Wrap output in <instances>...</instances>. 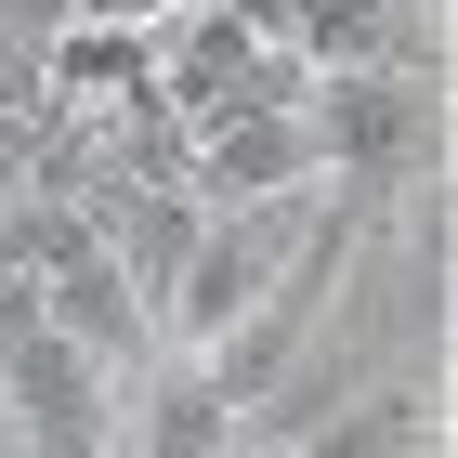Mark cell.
<instances>
[{
    "label": "cell",
    "instance_id": "obj_1",
    "mask_svg": "<svg viewBox=\"0 0 458 458\" xmlns=\"http://www.w3.org/2000/svg\"><path fill=\"white\" fill-rule=\"evenodd\" d=\"M301 118H315V171L353 197H406L445 144V92L432 66H315L301 79Z\"/></svg>",
    "mask_w": 458,
    "mask_h": 458
},
{
    "label": "cell",
    "instance_id": "obj_2",
    "mask_svg": "<svg viewBox=\"0 0 458 458\" xmlns=\"http://www.w3.org/2000/svg\"><path fill=\"white\" fill-rule=\"evenodd\" d=\"M315 197H327V183H315ZM315 197H223V210L197 197V236H183L171 288H157V341H171V353H210L223 327L288 276V249H301V223H315Z\"/></svg>",
    "mask_w": 458,
    "mask_h": 458
},
{
    "label": "cell",
    "instance_id": "obj_3",
    "mask_svg": "<svg viewBox=\"0 0 458 458\" xmlns=\"http://www.w3.org/2000/svg\"><path fill=\"white\" fill-rule=\"evenodd\" d=\"M0 406H13V458H106L118 445V367L66 327L0 353Z\"/></svg>",
    "mask_w": 458,
    "mask_h": 458
},
{
    "label": "cell",
    "instance_id": "obj_4",
    "mask_svg": "<svg viewBox=\"0 0 458 458\" xmlns=\"http://www.w3.org/2000/svg\"><path fill=\"white\" fill-rule=\"evenodd\" d=\"M315 118L301 106H223V118H197L183 131V197H315Z\"/></svg>",
    "mask_w": 458,
    "mask_h": 458
},
{
    "label": "cell",
    "instance_id": "obj_5",
    "mask_svg": "<svg viewBox=\"0 0 458 458\" xmlns=\"http://www.w3.org/2000/svg\"><path fill=\"white\" fill-rule=\"evenodd\" d=\"M39 301H53V327H66V341H92L118 367V380H131L144 353H157V315H144V288H131V262H118L106 236L79 249V262H53V276H39Z\"/></svg>",
    "mask_w": 458,
    "mask_h": 458
},
{
    "label": "cell",
    "instance_id": "obj_6",
    "mask_svg": "<svg viewBox=\"0 0 458 458\" xmlns=\"http://www.w3.org/2000/svg\"><path fill=\"white\" fill-rule=\"evenodd\" d=\"M301 445H327V458H432V445H445V380H367V393H327Z\"/></svg>",
    "mask_w": 458,
    "mask_h": 458
},
{
    "label": "cell",
    "instance_id": "obj_7",
    "mask_svg": "<svg viewBox=\"0 0 458 458\" xmlns=\"http://www.w3.org/2000/svg\"><path fill=\"white\" fill-rule=\"evenodd\" d=\"M39 327H53L39 276H27V262H0V353H13V341H39Z\"/></svg>",
    "mask_w": 458,
    "mask_h": 458
},
{
    "label": "cell",
    "instance_id": "obj_8",
    "mask_svg": "<svg viewBox=\"0 0 458 458\" xmlns=\"http://www.w3.org/2000/svg\"><path fill=\"white\" fill-rule=\"evenodd\" d=\"M66 13H118V27H171L183 0H66Z\"/></svg>",
    "mask_w": 458,
    "mask_h": 458
},
{
    "label": "cell",
    "instance_id": "obj_9",
    "mask_svg": "<svg viewBox=\"0 0 458 458\" xmlns=\"http://www.w3.org/2000/svg\"><path fill=\"white\" fill-rule=\"evenodd\" d=\"M0 458H13V406H0Z\"/></svg>",
    "mask_w": 458,
    "mask_h": 458
}]
</instances>
